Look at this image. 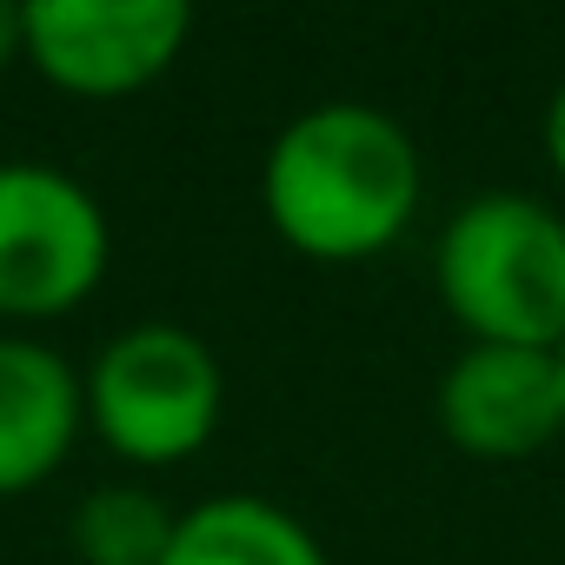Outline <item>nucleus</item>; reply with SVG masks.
<instances>
[{
    "label": "nucleus",
    "instance_id": "f257e3e1",
    "mask_svg": "<svg viewBox=\"0 0 565 565\" xmlns=\"http://www.w3.org/2000/svg\"><path fill=\"white\" fill-rule=\"evenodd\" d=\"M426 193V160L413 134L366 100H320L287 120L259 167V206L273 233L320 266H353L386 253Z\"/></svg>",
    "mask_w": 565,
    "mask_h": 565
},
{
    "label": "nucleus",
    "instance_id": "f03ea898",
    "mask_svg": "<svg viewBox=\"0 0 565 565\" xmlns=\"http://www.w3.org/2000/svg\"><path fill=\"white\" fill-rule=\"evenodd\" d=\"M433 287L472 347H565V213L532 193L466 200L433 246Z\"/></svg>",
    "mask_w": 565,
    "mask_h": 565
},
{
    "label": "nucleus",
    "instance_id": "7ed1b4c3",
    "mask_svg": "<svg viewBox=\"0 0 565 565\" xmlns=\"http://www.w3.org/2000/svg\"><path fill=\"white\" fill-rule=\"evenodd\" d=\"M81 386H87V426L127 466L193 459L213 439L220 406H226L213 347L173 320H140L114 333Z\"/></svg>",
    "mask_w": 565,
    "mask_h": 565
},
{
    "label": "nucleus",
    "instance_id": "20e7f679",
    "mask_svg": "<svg viewBox=\"0 0 565 565\" xmlns=\"http://www.w3.org/2000/svg\"><path fill=\"white\" fill-rule=\"evenodd\" d=\"M114 233L100 200L41 160H0V320H61L100 294Z\"/></svg>",
    "mask_w": 565,
    "mask_h": 565
},
{
    "label": "nucleus",
    "instance_id": "39448f33",
    "mask_svg": "<svg viewBox=\"0 0 565 565\" xmlns=\"http://www.w3.org/2000/svg\"><path fill=\"white\" fill-rule=\"evenodd\" d=\"M193 34L180 0H34L28 61L74 100H127L153 87Z\"/></svg>",
    "mask_w": 565,
    "mask_h": 565
},
{
    "label": "nucleus",
    "instance_id": "423d86ee",
    "mask_svg": "<svg viewBox=\"0 0 565 565\" xmlns=\"http://www.w3.org/2000/svg\"><path fill=\"white\" fill-rule=\"evenodd\" d=\"M439 433L472 459H532L565 439L558 353L472 347L439 373Z\"/></svg>",
    "mask_w": 565,
    "mask_h": 565
},
{
    "label": "nucleus",
    "instance_id": "0eeeda50",
    "mask_svg": "<svg viewBox=\"0 0 565 565\" xmlns=\"http://www.w3.org/2000/svg\"><path fill=\"white\" fill-rule=\"evenodd\" d=\"M87 426L81 373L34 333H0V499L54 479Z\"/></svg>",
    "mask_w": 565,
    "mask_h": 565
},
{
    "label": "nucleus",
    "instance_id": "6e6552de",
    "mask_svg": "<svg viewBox=\"0 0 565 565\" xmlns=\"http://www.w3.org/2000/svg\"><path fill=\"white\" fill-rule=\"evenodd\" d=\"M167 565H333L307 519H294L273 499H206L180 512V532L167 545Z\"/></svg>",
    "mask_w": 565,
    "mask_h": 565
},
{
    "label": "nucleus",
    "instance_id": "1a4fd4ad",
    "mask_svg": "<svg viewBox=\"0 0 565 565\" xmlns=\"http://www.w3.org/2000/svg\"><path fill=\"white\" fill-rule=\"evenodd\" d=\"M173 532L180 512H167L147 486H94L67 519V545L81 565H167Z\"/></svg>",
    "mask_w": 565,
    "mask_h": 565
},
{
    "label": "nucleus",
    "instance_id": "9d476101",
    "mask_svg": "<svg viewBox=\"0 0 565 565\" xmlns=\"http://www.w3.org/2000/svg\"><path fill=\"white\" fill-rule=\"evenodd\" d=\"M545 160H552V173H558V186H565V81L552 87V100H545Z\"/></svg>",
    "mask_w": 565,
    "mask_h": 565
},
{
    "label": "nucleus",
    "instance_id": "9b49d317",
    "mask_svg": "<svg viewBox=\"0 0 565 565\" xmlns=\"http://www.w3.org/2000/svg\"><path fill=\"white\" fill-rule=\"evenodd\" d=\"M28 61V8H14V0H0V67Z\"/></svg>",
    "mask_w": 565,
    "mask_h": 565
},
{
    "label": "nucleus",
    "instance_id": "f8f14e48",
    "mask_svg": "<svg viewBox=\"0 0 565 565\" xmlns=\"http://www.w3.org/2000/svg\"><path fill=\"white\" fill-rule=\"evenodd\" d=\"M558 393H565V347H558Z\"/></svg>",
    "mask_w": 565,
    "mask_h": 565
}]
</instances>
